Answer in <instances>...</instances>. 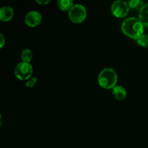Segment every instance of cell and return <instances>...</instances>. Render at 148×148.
Returning a JSON list of instances; mask_svg holds the SVG:
<instances>
[{
    "mask_svg": "<svg viewBox=\"0 0 148 148\" xmlns=\"http://www.w3.org/2000/svg\"><path fill=\"white\" fill-rule=\"evenodd\" d=\"M118 75L115 69L107 67L102 69L98 77V82L100 86L103 89L112 90L116 86Z\"/></svg>",
    "mask_w": 148,
    "mask_h": 148,
    "instance_id": "obj_2",
    "label": "cell"
},
{
    "mask_svg": "<svg viewBox=\"0 0 148 148\" xmlns=\"http://www.w3.org/2000/svg\"><path fill=\"white\" fill-rule=\"evenodd\" d=\"M139 46L143 48L148 47V34H143L141 37L139 38L137 40Z\"/></svg>",
    "mask_w": 148,
    "mask_h": 148,
    "instance_id": "obj_13",
    "label": "cell"
},
{
    "mask_svg": "<svg viewBox=\"0 0 148 148\" xmlns=\"http://www.w3.org/2000/svg\"><path fill=\"white\" fill-rule=\"evenodd\" d=\"M128 5L130 10L140 11L142 7L145 5V3L142 0H131V1H128Z\"/></svg>",
    "mask_w": 148,
    "mask_h": 148,
    "instance_id": "obj_12",
    "label": "cell"
},
{
    "mask_svg": "<svg viewBox=\"0 0 148 148\" xmlns=\"http://www.w3.org/2000/svg\"><path fill=\"white\" fill-rule=\"evenodd\" d=\"M139 19L144 26L148 27V3L145 4V5L139 11Z\"/></svg>",
    "mask_w": 148,
    "mask_h": 148,
    "instance_id": "obj_9",
    "label": "cell"
},
{
    "mask_svg": "<svg viewBox=\"0 0 148 148\" xmlns=\"http://www.w3.org/2000/svg\"><path fill=\"white\" fill-rule=\"evenodd\" d=\"M33 66L30 63L21 62L14 68V75L20 80H28L33 75Z\"/></svg>",
    "mask_w": 148,
    "mask_h": 148,
    "instance_id": "obj_4",
    "label": "cell"
},
{
    "mask_svg": "<svg viewBox=\"0 0 148 148\" xmlns=\"http://www.w3.org/2000/svg\"><path fill=\"white\" fill-rule=\"evenodd\" d=\"M68 16L72 23L76 24L82 23L87 17V10L82 4H75L68 12Z\"/></svg>",
    "mask_w": 148,
    "mask_h": 148,
    "instance_id": "obj_3",
    "label": "cell"
},
{
    "mask_svg": "<svg viewBox=\"0 0 148 148\" xmlns=\"http://www.w3.org/2000/svg\"><path fill=\"white\" fill-rule=\"evenodd\" d=\"M111 10L114 16L117 18H122L127 16L130 12V9L128 5V2L125 1H114L111 7Z\"/></svg>",
    "mask_w": 148,
    "mask_h": 148,
    "instance_id": "obj_5",
    "label": "cell"
},
{
    "mask_svg": "<svg viewBox=\"0 0 148 148\" xmlns=\"http://www.w3.org/2000/svg\"><path fill=\"white\" fill-rule=\"evenodd\" d=\"M5 45V38L2 33H0V49H2Z\"/></svg>",
    "mask_w": 148,
    "mask_h": 148,
    "instance_id": "obj_15",
    "label": "cell"
},
{
    "mask_svg": "<svg viewBox=\"0 0 148 148\" xmlns=\"http://www.w3.org/2000/svg\"><path fill=\"white\" fill-rule=\"evenodd\" d=\"M36 2L40 5H47L51 2V0H36Z\"/></svg>",
    "mask_w": 148,
    "mask_h": 148,
    "instance_id": "obj_16",
    "label": "cell"
},
{
    "mask_svg": "<svg viewBox=\"0 0 148 148\" xmlns=\"http://www.w3.org/2000/svg\"><path fill=\"white\" fill-rule=\"evenodd\" d=\"M33 57V52L30 49H25L22 51L21 55H20V59L22 62H25V63H30L31 62L32 59Z\"/></svg>",
    "mask_w": 148,
    "mask_h": 148,
    "instance_id": "obj_11",
    "label": "cell"
},
{
    "mask_svg": "<svg viewBox=\"0 0 148 148\" xmlns=\"http://www.w3.org/2000/svg\"><path fill=\"white\" fill-rule=\"evenodd\" d=\"M38 82V78L37 77H31L27 80L25 83L26 88H34L35 85H36Z\"/></svg>",
    "mask_w": 148,
    "mask_h": 148,
    "instance_id": "obj_14",
    "label": "cell"
},
{
    "mask_svg": "<svg viewBox=\"0 0 148 148\" xmlns=\"http://www.w3.org/2000/svg\"><path fill=\"white\" fill-rule=\"evenodd\" d=\"M58 7L63 12H69L74 6V2L72 0H59L57 1Z\"/></svg>",
    "mask_w": 148,
    "mask_h": 148,
    "instance_id": "obj_10",
    "label": "cell"
},
{
    "mask_svg": "<svg viewBox=\"0 0 148 148\" xmlns=\"http://www.w3.org/2000/svg\"><path fill=\"white\" fill-rule=\"evenodd\" d=\"M14 17V10L8 6H4L0 9V20L8 22Z\"/></svg>",
    "mask_w": 148,
    "mask_h": 148,
    "instance_id": "obj_7",
    "label": "cell"
},
{
    "mask_svg": "<svg viewBox=\"0 0 148 148\" xmlns=\"http://www.w3.org/2000/svg\"><path fill=\"white\" fill-rule=\"evenodd\" d=\"M42 15L40 12L35 10L28 12L25 17V23L31 27H36L41 23Z\"/></svg>",
    "mask_w": 148,
    "mask_h": 148,
    "instance_id": "obj_6",
    "label": "cell"
},
{
    "mask_svg": "<svg viewBox=\"0 0 148 148\" xmlns=\"http://www.w3.org/2000/svg\"><path fill=\"white\" fill-rule=\"evenodd\" d=\"M144 25L137 17L125 19L121 24V30L127 37L137 40L144 34Z\"/></svg>",
    "mask_w": 148,
    "mask_h": 148,
    "instance_id": "obj_1",
    "label": "cell"
},
{
    "mask_svg": "<svg viewBox=\"0 0 148 148\" xmlns=\"http://www.w3.org/2000/svg\"><path fill=\"white\" fill-rule=\"evenodd\" d=\"M112 95L116 100L123 101L127 95V92L124 87L121 85H116L112 89Z\"/></svg>",
    "mask_w": 148,
    "mask_h": 148,
    "instance_id": "obj_8",
    "label": "cell"
}]
</instances>
